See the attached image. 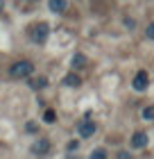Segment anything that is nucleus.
Masks as SVG:
<instances>
[{"mask_svg":"<svg viewBox=\"0 0 154 159\" xmlns=\"http://www.w3.org/2000/svg\"><path fill=\"white\" fill-rule=\"evenodd\" d=\"M27 34H30V39L34 43L41 46V43H46L48 37H50V25L46 23V20H39V23H34V25L27 27Z\"/></svg>","mask_w":154,"mask_h":159,"instance_id":"obj_1","label":"nucleus"},{"mask_svg":"<svg viewBox=\"0 0 154 159\" xmlns=\"http://www.w3.org/2000/svg\"><path fill=\"white\" fill-rule=\"evenodd\" d=\"M32 70H34L32 61L18 59V61H14L11 66H9V77H11V80H23V77H30Z\"/></svg>","mask_w":154,"mask_h":159,"instance_id":"obj_2","label":"nucleus"},{"mask_svg":"<svg viewBox=\"0 0 154 159\" xmlns=\"http://www.w3.org/2000/svg\"><path fill=\"white\" fill-rule=\"evenodd\" d=\"M147 84H150L147 70H138V73L134 75V82H131V86H134L136 91H145V89H147Z\"/></svg>","mask_w":154,"mask_h":159,"instance_id":"obj_3","label":"nucleus"},{"mask_svg":"<svg viewBox=\"0 0 154 159\" xmlns=\"http://www.w3.org/2000/svg\"><path fill=\"white\" fill-rule=\"evenodd\" d=\"M95 129H98V125H95L93 120H82V123L77 125V134L82 136V139H89V136L95 134Z\"/></svg>","mask_w":154,"mask_h":159,"instance_id":"obj_4","label":"nucleus"},{"mask_svg":"<svg viewBox=\"0 0 154 159\" xmlns=\"http://www.w3.org/2000/svg\"><path fill=\"white\" fill-rule=\"evenodd\" d=\"M32 152L39 155V157H41V155H48V152H50V141H48V139L34 141V143H32Z\"/></svg>","mask_w":154,"mask_h":159,"instance_id":"obj_5","label":"nucleus"},{"mask_svg":"<svg viewBox=\"0 0 154 159\" xmlns=\"http://www.w3.org/2000/svg\"><path fill=\"white\" fill-rule=\"evenodd\" d=\"M147 134L145 132H136L134 136H131V148H136V150H141V148H145L147 146Z\"/></svg>","mask_w":154,"mask_h":159,"instance_id":"obj_6","label":"nucleus"},{"mask_svg":"<svg viewBox=\"0 0 154 159\" xmlns=\"http://www.w3.org/2000/svg\"><path fill=\"white\" fill-rule=\"evenodd\" d=\"M82 84V77H79L77 73H68L64 77V86H70V89H77V86Z\"/></svg>","mask_w":154,"mask_h":159,"instance_id":"obj_7","label":"nucleus"},{"mask_svg":"<svg viewBox=\"0 0 154 159\" xmlns=\"http://www.w3.org/2000/svg\"><path fill=\"white\" fill-rule=\"evenodd\" d=\"M48 7H50V11H55V14H61V11H66L68 2H66V0H48Z\"/></svg>","mask_w":154,"mask_h":159,"instance_id":"obj_8","label":"nucleus"},{"mask_svg":"<svg viewBox=\"0 0 154 159\" xmlns=\"http://www.w3.org/2000/svg\"><path fill=\"white\" fill-rule=\"evenodd\" d=\"M48 86V77H30V89L34 91H41Z\"/></svg>","mask_w":154,"mask_h":159,"instance_id":"obj_9","label":"nucleus"},{"mask_svg":"<svg viewBox=\"0 0 154 159\" xmlns=\"http://www.w3.org/2000/svg\"><path fill=\"white\" fill-rule=\"evenodd\" d=\"M89 159H107V150H104V148H95Z\"/></svg>","mask_w":154,"mask_h":159,"instance_id":"obj_10","label":"nucleus"},{"mask_svg":"<svg viewBox=\"0 0 154 159\" xmlns=\"http://www.w3.org/2000/svg\"><path fill=\"white\" fill-rule=\"evenodd\" d=\"M84 64H86V59H84V55H75V57H73V68H82L84 66Z\"/></svg>","mask_w":154,"mask_h":159,"instance_id":"obj_11","label":"nucleus"},{"mask_svg":"<svg viewBox=\"0 0 154 159\" xmlns=\"http://www.w3.org/2000/svg\"><path fill=\"white\" fill-rule=\"evenodd\" d=\"M143 118L145 120H154V105H147L143 109Z\"/></svg>","mask_w":154,"mask_h":159,"instance_id":"obj_12","label":"nucleus"},{"mask_svg":"<svg viewBox=\"0 0 154 159\" xmlns=\"http://www.w3.org/2000/svg\"><path fill=\"white\" fill-rule=\"evenodd\" d=\"M43 120H46V123H55L57 120V114L52 109H46V111H43Z\"/></svg>","mask_w":154,"mask_h":159,"instance_id":"obj_13","label":"nucleus"},{"mask_svg":"<svg viewBox=\"0 0 154 159\" xmlns=\"http://www.w3.org/2000/svg\"><path fill=\"white\" fill-rule=\"evenodd\" d=\"M145 37H147V39H152V41H154V23H150L147 27H145Z\"/></svg>","mask_w":154,"mask_h":159,"instance_id":"obj_14","label":"nucleus"},{"mask_svg":"<svg viewBox=\"0 0 154 159\" xmlns=\"http://www.w3.org/2000/svg\"><path fill=\"white\" fill-rule=\"evenodd\" d=\"M25 129H27V132H32V134H34L36 129H39V125H36L34 120H30V123H27V125H25Z\"/></svg>","mask_w":154,"mask_h":159,"instance_id":"obj_15","label":"nucleus"},{"mask_svg":"<svg viewBox=\"0 0 154 159\" xmlns=\"http://www.w3.org/2000/svg\"><path fill=\"white\" fill-rule=\"evenodd\" d=\"M118 159H131V155L127 152V150H120V152H118Z\"/></svg>","mask_w":154,"mask_h":159,"instance_id":"obj_16","label":"nucleus"},{"mask_svg":"<svg viewBox=\"0 0 154 159\" xmlns=\"http://www.w3.org/2000/svg\"><path fill=\"white\" fill-rule=\"evenodd\" d=\"M77 148H79L77 141H70V143H68V150H77Z\"/></svg>","mask_w":154,"mask_h":159,"instance_id":"obj_17","label":"nucleus"},{"mask_svg":"<svg viewBox=\"0 0 154 159\" xmlns=\"http://www.w3.org/2000/svg\"><path fill=\"white\" fill-rule=\"evenodd\" d=\"M5 9V0H0V11H2Z\"/></svg>","mask_w":154,"mask_h":159,"instance_id":"obj_18","label":"nucleus"}]
</instances>
